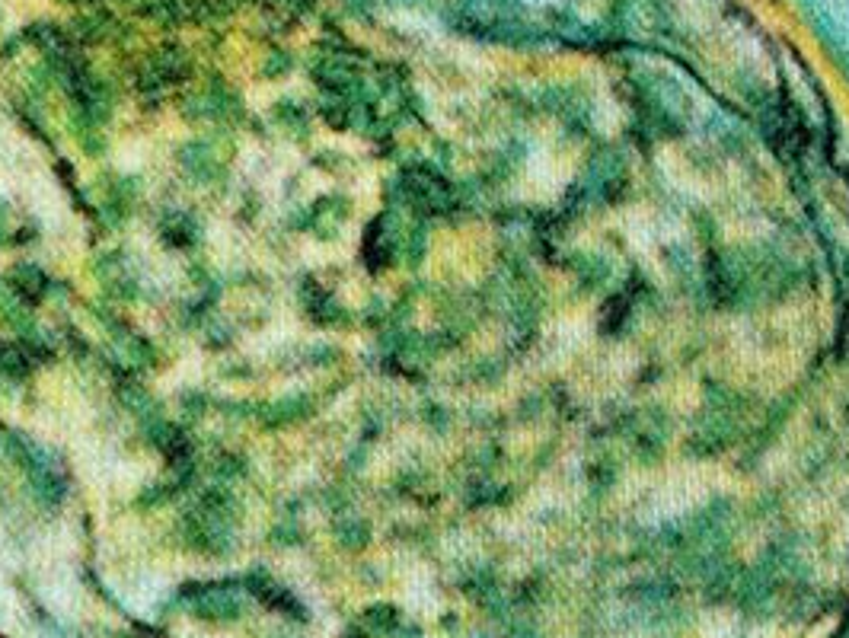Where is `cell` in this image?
Returning a JSON list of instances; mask_svg holds the SVG:
<instances>
[{"label":"cell","instance_id":"1","mask_svg":"<svg viewBox=\"0 0 849 638\" xmlns=\"http://www.w3.org/2000/svg\"><path fill=\"white\" fill-rule=\"evenodd\" d=\"M29 371V358H26V351L23 348H16V345H4L0 342V374H7V377H23Z\"/></svg>","mask_w":849,"mask_h":638},{"label":"cell","instance_id":"2","mask_svg":"<svg viewBox=\"0 0 849 638\" xmlns=\"http://www.w3.org/2000/svg\"><path fill=\"white\" fill-rule=\"evenodd\" d=\"M16 281H20V291H32V297H39L36 291H42V284H45L42 272H36V268H23V272L16 275Z\"/></svg>","mask_w":849,"mask_h":638}]
</instances>
